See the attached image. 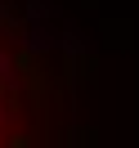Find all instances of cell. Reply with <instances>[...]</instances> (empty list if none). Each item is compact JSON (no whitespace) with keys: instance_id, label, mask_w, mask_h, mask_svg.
<instances>
[{"instance_id":"1","label":"cell","mask_w":139,"mask_h":148,"mask_svg":"<svg viewBox=\"0 0 139 148\" xmlns=\"http://www.w3.org/2000/svg\"><path fill=\"white\" fill-rule=\"evenodd\" d=\"M0 112H18V90L9 85V72H5V58H0Z\"/></svg>"}]
</instances>
